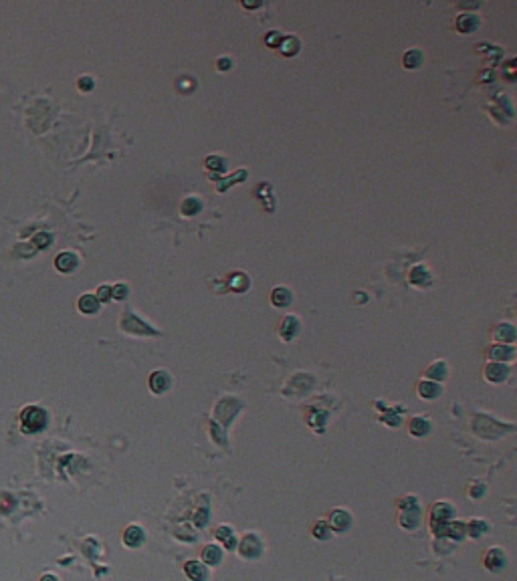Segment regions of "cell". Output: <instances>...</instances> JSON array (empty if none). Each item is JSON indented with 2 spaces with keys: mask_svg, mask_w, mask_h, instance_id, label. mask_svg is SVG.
I'll list each match as a JSON object with an SVG mask.
<instances>
[{
  "mask_svg": "<svg viewBox=\"0 0 517 581\" xmlns=\"http://www.w3.org/2000/svg\"><path fill=\"white\" fill-rule=\"evenodd\" d=\"M485 565H487L491 571L503 569V565H505V555H503V551H501L499 547H493V549L485 555Z\"/></svg>",
  "mask_w": 517,
  "mask_h": 581,
  "instance_id": "obj_4",
  "label": "cell"
},
{
  "mask_svg": "<svg viewBox=\"0 0 517 581\" xmlns=\"http://www.w3.org/2000/svg\"><path fill=\"white\" fill-rule=\"evenodd\" d=\"M418 394H420L422 398H437V396L441 394V388H439L437 383L424 381V383H420V388H418Z\"/></svg>",
  "mask_w": 517,
  "mask_h": 581,
  "instance_id": "obj_15",
  "label": "cell"
},
{
  "mask_svg": "<svg viewBox=\"0 0 517 581\" xmlns=\"http://www.w3.org/2000/svg\"><path fill=\"white\" fill-rule=\"evenodd\" d=\"M455 517V509L447 503H439L434 509H432V529L437 535H443L445 533V527L449 525V521Z\"/></svg>",
  "mask_w": 517,
  "mask_h": 581,
  "instance_id": "obj_2",
  "label": "cell"
},
{
  "mask_svg": "<svg viewBox=\"0 0 517 581\" xmlns=\"http://www.w3.org/2000/svg\"><path fill=\"white\" fill-rule=\"evenodd\" d=\"M47 424V414L45 410L37 408V406H31L22 412L20 416V426H22V432L26 434H35V432H41Z\"/></svg>",
  "mask_w": 517,
  "mask_h": 581,
  "instance_id": "obj_1",
  "label": "cell"
},
{
  "mask_svg": "<svg viewBox=\"0 0 517 581\" xmlns=\"http://www.w3.org/2000/svg\"><path fill=\"white\" fill-rule=\"evenodd\" d=\"M79 309H81L83 313H95V311L99 309L97 297H93V295H83V297L79 299Z\"/></svg>",
  "mask_w": 517,
  "mask_h": 581,
  "instance_id": "obj_12",
  "label": "cell"
},
{
  "mask_svg": "<svg viewBox=\"0 0 517 581\" xmlns=\"http://www.w3.org/2000/svg\"><path fill=\"white\" fill-rule=\"evenodd\" d=\"M216 537H219V539H221L229 549L234 547V535H232V529L230 527H225V525H223V527H219L216 529Z\"/></svg>",
  "mask_w": 517,
  "mask_h": 581,
  "instance_id": "obj_16",
  "label": "cell"
},
{
  "mask_svg": "<svg viewBox=\"0 0 517 581\" xmlns=\"http://www.w3.org/2000/svg\"><path fill=\"white\" fill-rule=\"evenodd\" d=\"M123 543L127 547H140L144 543V531L138 527V525H131V527L125 529L123 533Z\"/></svg>",
  "mask_w": 517,
  "mask_h": 581,
  "instance_id": "obj_5",
  "label": "cell"
},
{
  "mask_svg": "<svg viewBox=\"0 0 517 581\" xmlns=\"http://www.w3.org/2000/svg\"><path fill=\"white\" fill-rule=\"evenodd\" d=\"M313 535L317 537V539H328V535H330V527L325 525V523H315V527H313Z\"/></svg>",
  "mask_w": 517,
  "mask_h": 581,
  "instance_id": "obj_23",
  "label": "cell"
},
{
  "mask_svg": "<svg viewBox=\"0 0 517 581\" xmlns=\"http://www.w3.org/2000/svg\"><path fill=\"white\" fill-rule=\"evenodd\" d=\"M49 240H51V238H49V234H39V236L35 238V242H37L39 246H47V244H49Z\"/></svg>",
  "mask_w": 517,
  "mask_h": 581,
  "instance_id": "obj_28",
  "label": "cell"
},
{
  "mask_svg": "<svg viewBox=\"0 0 517 581\" xmlns=\"http://www.w3.org/2000/svg\"><path fill=\"white\" fill-rule=\"evenodd\" d=\"M402 525L404 527H416L418 525V509L414 507L412 511H408V513H404L402 515Z\"/></svg>",
  "mask_w": 517,
  "mask_h": 581,
  "instance_id": "obj_22",
  "label": "cell"
},
{
  "mask_svg": "<svg viewBox=\"0 0 517 581\" xmlns=\"http://www.w3.org/2000/svg\"><path fill=\"white\" fill-rule=\"evenodd\" d=\"M186 575L190 577L192 581H204L206 579V567L200 563V561H188L186 567H184Z\"/></svg>",
  "mask_w": 517,
  "mask_h": 581,
  "instance_id": "obj_6",
  "label": "cell"
},
{
  "mask_svg": "<svg viewBox=\"0 0 517 581\" xmlns=\"http://www.w3.org/2000/svg\"><path fill=\"white\" fill-rule=\"evenodd\" d=\"M349 523H351V519H349V515L345 511H334L332 517H330V525L336 531H340V533L349 527Z\"/></svg>",
  "mask_w": 517,
  "mask_h": 581,
  "instance_id": "obj_10",
  "label": "cell"
},
{
  "mask_svg": "<svg viewBox=\"0 0 517 581\" xmlns=\"http://www.w3.org/2000/svg\"><path fill=\"white\" fill-rule=\"evenodd\" d=\"M240 555L249 557V559H255L261 555V541L255 537V535H247L242 541H240Z\"/></svg>",
  "mask_w": 517,
  "mask_h": 581,
  "instance_id": "obj_3",
  "label": "cell"
},
{
  "mask_svg": "<svg viewBox=\"0 0 517 581\" xmlns=\"http://www.w3.org/2000/svg\"><path fill=\"white\" fill-rule=\"evenodd\" d=\"M55 266L61 272H71L77 266V257L73 253H61L57 257V261H55Z\"/></svg>",
  "mask_w": 517,
  "mask_h": 581,
  "instance_id": "obj_8",
  "label": "cell"
},
{
  "mask_svg": "<svg viewBox=\"0 0 517 581\" xmlns=\"http://www.w3.org/2000/svg\"><path fill=\"white\" fill-rule=\"evenodd\" d=\"M420 63H422V54L418 53V51H408V53L404 54V65H406L408 69H416Z\"/></svg>",
  "mask_w": 517,
  "mask_h": 581,
  "instance_id": "obj_20",
  "label": "cell"
},
{
  "mask_svg": "<svg viewBox=\"0 0 517 581\" xmlns=\"http://www.w3.org/2000/svg\"><path fill=\"white\" fill-rule=\"evenodd\" d=\"M489 353L495 359H511L513 357V349L511 347H493Z\"/></svg>",
  "mask_w": 517,
  "mask_h": 581,
  "instance_id": "obj_21",
  "label": "cell"
},
{
  "mask_svg": "<svg viewBox=\"0 0 517 581\" xmlns=\"http://www.w3.org/2000/svg\"><path fill=\"white\" fill-rule=\"evenodd\" d=\"M507 368L505 366H501V364H491L487 370H485V375L491 379V381H501V379H505L507 377Z\"/></svg>",
  "mask_w": 517,
  "mask_h": 581,
  "instance_id": "obj_11",
  "label": "cell"
},
{
  "mask_svg": "<svg viewBox=\"0 0 517 581\" xmlns=\"http://www.w3.org/2000/svg\"><path fill=\"white\" fill-rule=\"evenodd\" d=\"M202 559H204L206 565H219L221 559H223L221 547H216V545H206L204 551H202Z\"/></svg>",
  "mask_w": 517,
  "mask_h": 581,
  "instance_id": "obj_9",
  "label": "cell"
},
{
  "mask_svg": "<svg viewBox=\"0 0 517 581\" xmlns=\"http://www.w3.org/2000/svg\"><path fill=\"white\" fill-rule=\"evenodd\" d=\"M297 319L295 317H287L285 321H283V327H281V335L285 337V339H291L295 333H297Z\"/></svg>",
  "mask_w": 517,
  "mask_h": 581,
  "instance_id": "obj_17",
  "label": "cell"
},
{
  "mask_svg": "<svg viewBox=\"0 0 517 581\" xmlns=\"http://www.w3.org/2000/svg\"><path fill=\"white\" fill-rule=\"evenodd\" d=\"M93 87V81L89 77H81L79 79V89H91Z\"/></svg>",
  "mask_w": 517,
  "mask_h": 581,
  "instance_id": "obj_27",
  "label": "cell"
},
{
  "mask_svg": "<svg viewBox=\"0 0 517 581\" xmlns=\"http://www.w3.org/2000/svg\"><path fill=\"white\" fill-rule=\"evenodd\" d=\"M204 515H206L204 511H200V513L196 515V517H198V525H204V521H206V519H204Z\"/></svg>",
  "mask_w": 517,
  "mask_h": 581,
  "instance_id": "obj_30",
  "label": "cell"
},
{
  "mask_svg": "<svg viewBox=\"0 0 517 581\" xmlns=\"http://www.w3.org/2000/svg\"><path fill=\"white\" fill-rule=\"evenodd\" d=\"M428 430H430V426H428L426 420H422V418H414L412 424H410V432H412L414 436H424Z\"/></svg>",
  "mask_w": 517,
  "mask_h": 581,
  "instance_id": "obj_18",
  "label": "cell"
},
{
  "mask_svg": "<svg viewBox=\"0 0 517 581\" xmlns=\"http://www.w3.org/2000/svg\"><path fill=\"white\" fill-rule=\"evenodd\" d=\"M41 581H57V577H53V575H45Z\"/></svg>",
  "mask_w": 517,
  "mask_h": 581,
  "instance_id": "obj_31",
  "label": "cell"
},
{
  "mask_svg": "<svg viewBox=\"0 0 517 581\" xmlns=\"http://www.w3.org/2000/svg\"><path fill=\"white\" fill-rule=\"evenodd\" d=\"M150 385H152V390H154L156 394L166 392V390L170 388V377H168V373H166V371H156V373L150 377Z\"/></svg>",
  "mask_w": 517,
  "mask_h": 581,
  "instance_id": "obj_7",
  "label": "cell"
},
{
  "mask_svg": "<svg viewBox=\"0 0 517 581\" xmlns=\"http://www.w3.org/2000/svg\"><path fill=\"white\" fill-rule=\"evenodd\" d=\"M495 337H497L499 341H513L515 331H513V327H511V325H501V327L495 331Z\"/></svg>",
  "mask_w": 517,
  "mask_h": 581,
  "instance_id": "obj_19",
  "label": "cell"
},
{
  "mask_svg": "<svg viewBox=\"0 0 517 581\" xmlns=\"http://www.w3.org/2000/svg\"><path fill=\"white\" fill-rule=\"evenodd\" d=\"M112 297V287H107V285H103V287H99V291H97V301L101 299V301H107Z\"/></svg>",
  "mask_w": 517,
  "mask_h": 581,
  "instance_id": "obj_25",
  "label": "cell"
},
{
  "mask_svg": "<svg viewBox=\"0 0 517 581\" xmlns=\"http://www.w3.org/2000/svg\"><path fill=\"white\" fill-rule=\"evenodd\" d=\"M477 24H479V20H477V16H473V14H462L459 18V22H457L460 33H471V31L477 29Z\"/></svg>",
  "mask_w": 517,
  "mask_h": 581,
  "instance_id": "obj_13",
  "label": "cell"
},
{
  "mask_svg": "<svg viewBox=\"0 0 517 581\" xmlns=\"http://www.w3.org/2000/svg\"><path fill=\"white\" fill-rule=\"evenodd\" d=\"M271 301L275 303V305H279V307H285V305H289L291 303V293H289L287 289H275L273 291V295H271Z\"/></svg>",
  "mask_w": 517,
  "mask_h": 581,
  "instance_id": "obj_14",
  "label": "cell"
},
{
  "mask_svg": "<svg viewBox=\"0 0 517 581\" xmlns=\"http://www.w3.org/2000/svg\"><path fill=\"white\" fill-rule=\"evenodd\" d=\"M230 67V59H221V61H219V69H221V71H225V69H229Z\"/></svg>",
  "mask_w": 517,
  "mask_h": 581,
  "instance_id": "obj_29",
  "label": "cell"
},
{
  "mask_svg": "<svg viewBox=\"0 0 517 581\" xmlns=\"http://www.w3.org/2000/svg\"><path fill=\"white\" fill-rule=\"evenodd\" d=\"M125 295H127V287L125 285H115L112 289V297H115V299H123Z\"/></svg>",
  "mask_w": 517,
  "mask_h": 581,
  "instance_id": "obj_24",
  "label": "cell"
},
{
  "mask_svg": "<svg viewBox=\"0 0 517 581\" xmlns=\"http://www.w3.org/2000/svg\"><path fill=\"white\" fill-rule=\"evenodd\" d=\"M487 529V525L485 523H481V521H473V525H471V533L475 535V537H479L483 531Z\"/></svg>",
  "mask_w": 517,
  "mask_h": 581,
  "instance_id": "obj_26",
  "label": "cell"
}]
</instances>
